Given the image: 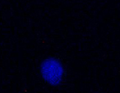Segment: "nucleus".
I'll return each mask as SVG.
<instances>
[{"label":"nucleus","instance_id":"obj_1","mask_svg":"<svg viewBox=\"0 0 120 93\" xmlns=\"http://www.w3.org/2000/svg\"><path fill=\"white\" fill-rule=\"evenodd\" d=\"M41 72L45 81L51 85L56 86L58 85L62 81L64 68L58 60L47 58L41 64Z\"/></svg>","mask_w":120,"mask_h":93}]
</instances>
